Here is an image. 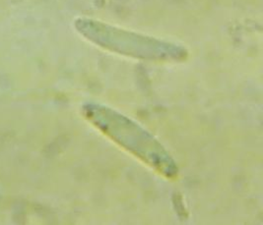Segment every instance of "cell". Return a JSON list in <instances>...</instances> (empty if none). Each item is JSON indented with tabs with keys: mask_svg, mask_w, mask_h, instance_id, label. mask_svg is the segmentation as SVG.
Masks as SVG:
<instances>
[{
	"mask_svg": "<svg viewBox=\"0 0 263 225\" xmlns=\"http://www.w3.org/2000/svg\"><path fill=\"white\" fill-rule=\"evenodd\" d=\"M86 120L124 151L167 179L179 175L178 165L153 134L119 111L99 104L83 107Z\"/></svg>",
	"mask_w": 263,
	"mask_h": 225,
	"instance_id": "6da1fadb",
	"label": "cell"
},
{
	"mask_svg": "<svg viewBox=\"0 0 263 225\" xmlns=\"http://www.w3.org/2000/svg\"><path fill=\"white\" fill-rule=\"evenodd\" d=\"M79 32L89 40L108 50L150 60H183L187 55L182 47L154 37L124 31L99 21L81 19L77 23Z\"/></svg>",
	"mask_w": 263,
	"mask_h": 225,
	"instance_id": "7a4b0ae2",
	"label": "cell"
}]
</instances>
